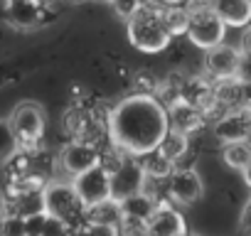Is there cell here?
I'll return each mask as SVG.
<instances>
[{"instance_id": "1", "label": "cell", "mask_w": 251, "mask_h": 236, "mask_svg": "<svg viewBox=\"0 0 251 236\" xmlns=\"http://www.w3.org/2000/svg\"><path fill=\"white\" fill-rule=\"evenodd\" d=\"M168 131V108L153 94L128 91L108 106V141L131 155L158 148Z\"/></svg>"}, {"instance_id": "2", "label": "cell", "mask_w": 251, "mask_h": 236, "mask_svg": "<svg viewBox=\"0 0 251 236\" xmlns=\"http://www.w3.org/2000/svg\"><path fill=\"white\" fill-rule=\"evenodd\" d=\"M126 40L141 54H163L175 40L163 20V5L158 0L143 3V8L126 20Z\"/></svg>"}, {"instance_id": "3", "label": "cell", "mask_w": 251, "mask_h": 236, "mask_svg": "<svg viewBox=\"0 0 251 236\" xmlns=\"http://www.w3.org/2000/svg\"><path fill=\"white\" fill-rule=\"evenodd\" d=\"M45 128H47V113L37 101H20L8 118V131L15 141V148L27 153H35L42 145Z\"/></svg>"}, {"instance_id": "4", "label": "cell", "mask_w": 251, "mask_h": 236, "mask_svg": "<svg viewBox=\"0 0 251 236\" xmlns=\"http://www.w3.org/2000/svg\"><path fill=\"white\" fill-rule=\"evenodd\" d=\"M42 204L45 212H50L52 216L67 221L72 226L74 234H79V226L84 221V202L79 199L72 180L67 177H50L47 185L42 187Z\"/></svg>"}, {"instance_id": "5", "label": "cell", "mask_w": 251, "mask_h": 236, "mask_svg": "<svg viewBox=\"0 0 251 236\" xmlns=\"http://www.w3.org/2000/svg\"><path fill=\"white\" fill-rule=\"evenodd\" d=\"M101 158V145L79 141V138H67V143H62V148L57 150V175L54 177H76L84 170L99 165Z\"/></svg>"}, {"instance_id": "6", "label": "cell", "mask_w": 251, "mask_h": 236, "mask_svg": "<svg viewBox=\"0 0 251 236\" xmlns=\"http://www.w3.org/2000/svg\"><path fill=\"white\" fill-rule=\"evenodd\" d=\"M204 177L195 165H175L165 180V197L177 207H192L204 197Z\"/></svg>"}, {"instance_id": "7", "label": "cell", "mask_w": 251, "mask_h": 236, "mask_svg": "<svg viewBox=\"0 0 251 236\" xmlns=\"http://www.w3.org/2000/svg\"><path fill=\"white\" fill-rule=\"evenodd\" d=\"M226 32H229V27L222 23V18L217 13H202V15H192L185 37L192 47H197L200 52H207V49L226 42Z\"/></svg>"}, {"instance_id": "8", "label": "cell", "mask_w": 251, "mask_h": 236, "mask_svg": "<svg viewBox=\"0 0 251 236\" xmlns=\"http://www.w3.org/2000/svg\"><path fill=\"white\" fill-rule=\"evenodd\" d=\"M209 133L214 136L217 145H226L234 141H246L251 138V123H249V113L246 108H229L222 111L209 121Z\"/></svg>"}, {"instance_id": "9", "label": "cell", "mask_w": 251, "mask_h": 236, "mask_svg": "<svg viewBox=\"0 0 251 236\" xmlns=\"http://www.w3.org/2000/svg\"><path fill=\"white\" fill-rule=\"evenodd\" d=\"M239 62H241V49L239 45H229L222 42L207 52H202V71L209 79H226V76H236L239 71Z\"/></svg>"}, {"instance_id": "10", "label": "cell", "mask_w": 251, "mask_h": 236, "mask_svg": "<svg viewBox=\"0 0 251 236\" xmlns=\"http://www.w3.org/2000/svg\"><path fill=\"white\" fill-rule=\"evenodd\" d=\"M146 224H148V236H182L190 231L182 209L170 199H160Z\"/></svg>"}, {"instance_id": "11", "label": "cell", "mask_w": 251, "mask_h": 236, "mask_svg": "<svg viewBox=\"0 0 251 236\" xmlns=\"http://www.w3.org/2000/svg\"><path fill=\"white\" fill-rule=\"evenodd\" d=\"M72 185H74L79 199L84 202V207L111 197V172L103 170L101 165H94V167L84 170L81 175L72 177Z\"/></svg>"}, {"instance_id": "12", "label": "cell", "mask_w": 251, "mask_h": 236, "mask_svg": "<svg viewBox=\"0 0 251 236\" xmlns=\"http://www.w3.org/2000/svg\"><path fill=\"white\" fill-rule=\"evenodd\" d=\"M143 182H146V172L141 167L138 155H128L118 170L111 172V197L121 202L126 197H131L133 192H141Z\"/></svg>"}, {"instance_id": "13", "label": "cell", "mask_w": 251, "mask_h": 236, "mask_svg": "<svg viewBox=\"0 0 251 236\" xmlns=\"http://www.w3.org/2000/svg\"><path fill=\"white\" fill-rule=\"evenodd\" d=\"M168 121H170V128L173 131H180L190 138L200 136L202 131L209 128V118L202 108L187 103V101H177L168 108Z\"/></svg>"}, {"instance_id": "14", "label": "cell", "mask_w": 251, "mask_h": 236, "mask_svg": "<svg viewBox=\"0 0 251 236\" xmlns=\"http://www.w3.org/2000/svg\"><path fill=\"white\" fill-rule=\"evenodd\" d=\"M5 15L8 23L18 30H35L47 25V5H37L32 0H10Z\"/></svg>"}, {"instance_id": "15", "label": "cell", "mask_w": 251, "mask_h": 236, "mask_svg": "<svg viewBox=\"0 0 251 236\" xmlns=\"http://www.w3.org/2000/svg\"><path fill=\"white\" fill-rule=\"evenodd\" d=\"M158 150L165 153L175 165H190L187 160L197 155V150H195V145H192V138L185 136V133H180V131H173V128L165 133V138L160 141Z\"/></svg>"}, {"instance_id": "16", "label": "cell", "mask_w": 251, "mask_h": 236, "mask_svg": "<svg viewBox=\"0 0 251 236\" xmlns=\"http://www.w3.org/2000/svg\"><path fill=\"white\" fill-rule=\"evenodd\" d=\"M214 13L229 30H244L251 25V0H217Z\"/></svg>"}, {"instance_id": "17", "label": "cell", "mask_w": 251, "mask_h": 236, "mask_svg": "<svg viewBox=\"0 0 251 236\" xmlns=\"http://www.w3.org/2000/svg\"><path fill=\"white\" fill-rule=\"evenodd\" d=\"M123 219V212H121V202L108 197L103 202H96V204H89L84 209V221H94V224H108V226H118V221Z\"/></svg>"}, {"instance_id": "18", "label": "cell", "mask_w": 251, "mask_h": 236, "mask_svg": "<svg viewBox=\"0 0 251 236\" xmlns=\"http://www.w3.org/2000/svg\"><path fill=\"white\" fill-rule=\"evenodd\" d=\"M219 158H222V165L226 170H234V172H241L249 163H251V138L246 141H234V143H226L219 148Z\"/></svg>"}, {"instance_id": "19", "label": "cell", "mask_w": 251, "mask_h": 236, "mask_svg": "<svg viewBox=\"0 0 251 236\" xmlns=\"http://www.w3.org/2000/svg\"><path fill=\"white\" fill-rule=\"evenodd\" d=\"M158 202L160 199H155L153 194H148L146 189H141V192H133L131 197L121 199V212H123V216H133V219L148 221V216L153 214V209L158 207Z\"/></svg>"}, {"instance_id": "20", "label": "cell", "mask_w": 251, "mask_h": 236, "mask_svg": "<svg viewBox=\"0 0 251 236\" xmlns=\"http://www.w3.org/2000/svg\"><path fill=\"white\" fill-rule=\"evenodd\" d=\"M138 160H141V167H143L146 177L168 180V177H170V172L175 170V163H173L165 153H160L158 148H153V150H148V153L138 155Z\"/></svg>"}, {"instance_id": "21", "label": "cell", "mask_w": 251, "mask_h": 236, "mask_svg": "<svg viewBox=\"0 0 251 236\" xmlns=\"http://www.w3.org/2000/svg\"><path fill=\"white\" fill-rule=\"evenodd\" d=\"M163 20H165V25H168V30H170L173 37H185L192 15L185 8V3H173V5H163Z\"/></svg>"}, {"instance_id": "22", "label": "cell", "mask_w": 251, "mask_h": 236, "mask_svg": "<svg viewBox=\"0 0 251 236\" xmlns=\"http://www.w3.org/2000/svg\"><path fill=\"white\" fill-rule=\"evenodd\" d=\"M158 84H160V76L151 69H138L131 74V81H128V89L136 91V94H153L158 91Z\"/></svg>"}, {"instance_id": "23", "label": "cell", "mask_w": 251, "mask_h": 236, "mask_svg": "<svg viewBox=\"0 0 251 236\" xmlns=\"http://www.w3.org/2000/svg\"><path fill=\"white\" fill-rule=\"evenodd\" d=\"M108 5H111L113 15L126 23V20L133 18V15L143 8V0H108Z\"/></svg>"}, {"instance_id": "24", "label": "cell", "mask_w": 251, "mask_h": 236, "mask_svg": "<svg viewBox=\"0 0 251 236\" xmlns=\"http://www.w3.org/2000/svg\"><path fill=\"white\" fill-rule=\"evenodd\" d=\"M118 234H141V236H148V224L143 219H133V216H123L118 221Z\"/></svg>"}, {"instance_id": "25", "label": "cell", "mask_w": 251, "mask_h": 236, "mask_svg": "<svg viewBox=\"0 0 251 236\" xmlns=\"http://www.w3.org/2000/svg\"><path fill=\"white\" fill-rule=\"evenodd\" d=\"M185 8L190 15H202V13H214L217 0H185Z\"/></svg>"}, {"instance_id": "26", "label": "cell", "mask_w": 251, "mask_h": 236, "mask_svg": "<svg viewBox=\"0 0 251 236\" xmlns=\"http://www.w3.org/2000/svg\"><path fill=\"white\" fill-rule=\"evenodd\" d=\"M239 224H241V231L251 234V194L244 199L241 204V212H239Z\"/></svg>"}, {"instance_id": "27", "label": "cell", "mask_w": 251, "mask_h": 236, "mask_svg": "<svg viewBox=\"0 0 251 236\" xmlns=\"http://www.w3.org/2000/svg\"><path fill=\"white\" fill-rule=\"evenodd\" d=\"M236 76H239L241 81H251V54H244V52H241V62H239Z\"/></svg>"}, {"instance_id": "28", "label": "cell", "mask_w": 251, "mask_h": 236, "mask_svg": "<svg viewBox=\"0 0 251 236\" xmlns=\"http://www.w3.org/2000/svg\"><path fill=\"white\" fill-rule=\"evenodd\" d=\"M239 49L244 54H251V25H246L241 30V40H239Z\"/></svg>"}, {"instance_id": "29", "label": "cell", "mask_w": 251, "mask_h": 236, "mask_svg": "<svg viewBox=\"0 0 251 236\" xmlns=\"http://www.w3.org/2000/svg\"><path fill=\"white\" fill-rule=\"evenodd\" d=\"M239 175H241V182H244V187H249V189H251V163H249V165H246V167H244Z\"/></svg>"}, {"instance_id": "30", "label": "cell", "mask_w": 251, "mask_h": 236, "mask_svg": "<svg viewBox=\"0 0 251 236\" xmlns=\"http://www.w3.org/2000/svg\"><path fill=\"white\" fill-rule=\"evenodd\" d=\"M5 209H8V197L0 192V214H5Z\"/></svg>"}, {"instance_id": "31", "label": "cell", "mask_w": 251, "mask_h": 236, "mask_svg": "<svg viewBox=\"0 0 251 236\" xmlns=\"http://www.w3.org/2000/svg\"><path fill=\"white\" fill-rule=\"evenodd\" d=\"M158 3H163V5H173V3H185V0H158Z\"/></svg>"}, {"instance_id": "32", "label": "cell", "mask_w": 251, "mask_h": 236, "mask_svg": "<svg viewBox=\"0 0 251 236\" xmlns=\"http://www.w3.org/2000/svg\"><path fill=\"white\" fill-rule=\"evenodd\" d=\"M32 3H37V5H50V3H57V0H32Z\"/></svg>"}, {"instance_id": "33", "label": "cell", "mask_w": 251, "mask_h": 236, "mask_svg": "<svg viewBox=\"0 0 251 236\" xmlns=\"http://www.w3.org/2000/svg\"><path fill=\"white\" fill-rule=\"evenodd\" d=\"M64 3H74V5H79V3H91V0H64Z\"/></svg>"}, {"instance_id": "34", "label": "cell", "mask_w": 251, "mask_h": 236, "mask_svg": "<svg viewBox=\"0 0 251 236\" xmlns=\"http://www.w3.org/2000/svg\"><path fill=\"white\" fill-rule=\"evenodd\" d=\"M246 113H249V123H251V106H249V108H246Z\"/></svg>"}, {"instance_id": "35", "label": "cell", "mask_w": 251, "mask_h": 236, "mask_svg": "<svg viewBox=\"0 0 251 236\" xmlns=\"http://www.w3.org/2000/svg\"><path fill=\"white\" fill-rule=\"evenodd\" d=\"M91 3H108V0H91Z\"/></svg>"}, {"instance_id": "36", "label": "cell", "mask_w": 251, "mask_h": 236, "mask_svg": "<svg viewBox=\"0 0 251 236\" xmlns=\"http://www.w3.org/2000/svg\"><path fill=\"white\" fill-rule=\"evenodd\" d=\"M0 216H3V214H0Z\"/></svg>"}]
</instances>
